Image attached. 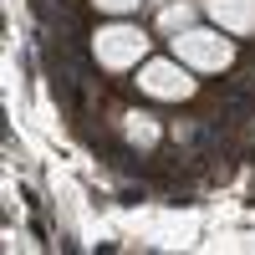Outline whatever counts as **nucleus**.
I'll list each match as a JSON object with an SVG mask.
<instances>
[{
    "label": "nucleus",
    "mask_w": 255,
    "mask_h": 255,
    "mask_svg": "<svg viewBox=\"0 0 255 255\" xmlns=\"http://www.w3.org/2000/svg\"><path fill=\"white\" fill-rule=\"evenodd\" d=\"M174 56L189 72H225L235 61V41L220 36V31H204V26H189L174 36Z\"/></svg>",
    "instance_id": "1"
},
{
    "label": "nucleus",
    "mask_w": 255,
    "mask_h": 255,
    "mask_svg": "<svg viewBox=\"0 0 255 255\" xmlns=\"http://www.w3.org/2000/svg\"><path fill=\"white\" fill-rule=\"evenodd\" d=\"M92 56H97V67H108V72H128V67H138V61H148V36L138 26H102L92 36Z\"/></svg>",
    "instance_id": "2"
},
{
    "label": "nucleus",
    "mask_w": 255,
    "mask_h": 255,
    "mask_svg": "<svg viewBox=\"0 0 255 255\" xmlns=\"http://www.w3.org/2000/svg\"><path fill=\"white\" fill-rule=\"evenodd\" d=\"M138 87L148 97H163V102H184L194 97V77H189V67L179 56H148L138 67Z\"/></svg>",
    "instance_id": "3"
},
{
    "label": "nucleus",
    "mask_w": 255,
    "mask_h": 255,
    "mask_svg": "<svg viewBox=\"0 0 255 255\" xmlns=\"http://www.w3.org/2000/svg\"><path fill=\"white\" fill-rule=\"evenodd\" d=\"M225 36H255V0H199Z\"/></svg>",
    "instance_id": "4"
},
{
    "label": "nucleus",
    "mask_w": 255,
    "mask_h": 255,
    "mask_svg": "<svg viewBox=\"0 0 255 255\" xmlns=\"http://www.w3.org/2000/svg\"><path fill=\"white\" fill-rule=\"evenodd\" d=\"M199 10H204V5H189V0H179V5H163V10H158V26H163L168 36H179V31H189V26L199 20Z\"/></svg>",
    "instance_id": "5"
},
{
    "label": "nucleus",
    "mask_w": 255,
    "mask_h": 255,
    "mask_svg": "<svg viewBox=\"0 0 255 255\" xmlns=\"http://www.w3.org/2000/svg\"><path fill=\"white\" fill-rule=\"evenodd\" d=\"M123 133L133 138L138 148H153V143H158V123L148 118V113H128V123H123Z\"/></svg>",
    "instance_id": "6"
},
{
    "label": "nucleus",
    "mask_w": 255,
    "mask_h": 255,
    "mask_svg": "<svg viewBox=\"0 0 255 255\" xmlns=\"http://www.w3.org/2000/svg\"><path fill=\"white\" fill-rule=\"evenodd\" d=\"M92 5H97V10H108V15H133L143 0H92Z\"/></svg>",
    "instance_id": "7"
}]
</instances>
